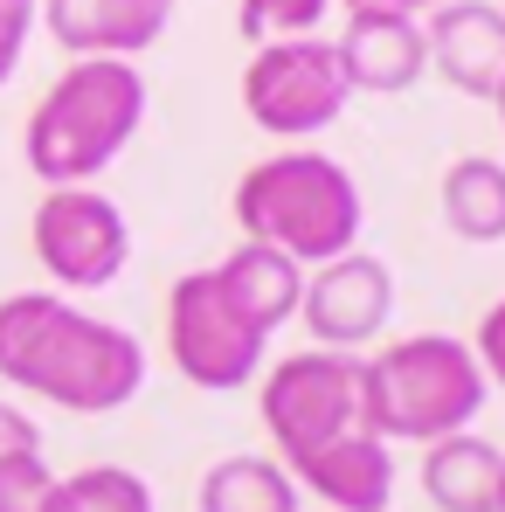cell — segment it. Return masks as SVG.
Masks as SVG:
<instances>
[{
	"mask_svg": "<svg viewBox=\"0 0 505 512\" xmlns=\"http://www.w3.org/2000/svg\"><path fill=\"white\" fill-rule=\"evenodd\" d=\"M0 381L70 416H111L146 388V346L63 291H14L0 298Z\"/></svg>",
	"mask_w": 505,
	"mask_h": 512,
	"instance_id": "6da1fadb",
	"label": "cell"
},
{
	"mask_svg": "<svg viewBox=\"0 0 505 512\" xmlns=\"http://www.w3.org/2000/svg\"><path fill=\"white\" fill-rule=\"evenodd\" d=\"M146 125V77L118 56H70V70L28 111L21 160L42 187H90Z\"/></svg>",
	"mask_w": 505,
	"mask_h": 512,
	"instance_id": "7a4b0ae2",
	"label": "cell"
},
{
	"mask_svg": "<svg viewBox=\"0 0 505 512\" xmlns=\"http://www.w3.org/2000/svg\"><path fill=\"white\" fill-rule=\"evenodd\" d=\"M236 222L250 243H270L291 263H326V256L360 250V229H367V201L353 187V173L339 167L333 153H312V146H291V153H270L236 180Z\"/></svg>",
	"mask_w": 505,
	"mask_h": 512,
	"instance_id": "3957f363",
	"label": "cell"
},
{
	"mask_svg": "<svg viewBox=\"0 0 505 512\" xmlns=\"http://www.w3.org/2000/svg\"><path fill=\"white\" fill-rule=\"evenodd\" d=\"M360 381H367V423L388 443L457 436L485 416V395H492L471 340H450V333L388 340L374 360H360Z\"/></svg>",
	"mask_w": 505,
	"mask_h": 512,
	"instance_id": "277c9868",
	"label": "cell"
},
{
	"mask_svg": "<svg viewBox=\"0 0 505 512\" xmlns=\"http://www.w3.org/2000/svg\"><path fill=\"white\" fill-rule=\"evenodd\" d=\"M256 409H263V429H270L284 471H298L305 457H319L326 443L353 436V429H374L360 353H333V346H305L291 360H270Z\"/></svg>",
	"mask_w": 505,
	"mask_h": 512,
	"instance_id": "5b68a950",
	"label": "cell"
},
{
	"mask_svg": "<svg viewBox=\"0 0 505 512\" xmlns=\"http://www.w3.org/2000/svg\"><path fill=\"white\" fill-rule=\"evenodd\" d=\"M167 360L180 367L187 388L229 395V388H250L263 374L270 333L222 291L215 270H187L167 291Z\"/></svg>",
	"mask_w": 505,
	"mask_h": 512,
	"instance_id": "8992f818",
	"label": "cell"
},
{
	"mask_svg": "<svg viewBox=\"0 0 505 512\" xmlns=\"http://www.w3.org/2000/svg\"><path fill=\"white\" fill-rule=\"evenodd\" d=\"M28 250L63 291H104L132 263V222L97 187H49L28 215Z\"/></svg>",
	"mask_w": 505,
	"mask_h": 512,
	"instance_id": "52a82bcc",
	"label": "cell"
},
{
	"mask_svg": "<svg viewBox=\"0 0 505 512\" xmlns=\"http://www.w3.org/2000/svg\"><path fill=\"white\" fill-rule=\"evenodd\" d=\"M346 70H339L333 42L319 35H284V42H256L250 70H243V111L270 139H312L346 111Z\"/></svg>",
	"mask_w": 505,
	"mask_h": 512,
	"instance_id": "ba28073f",
	"label": "cell"
},
{
	"mask_svg": "<svg viewBox=\"0 0 505 512\" xmlns=\"http://www.w3.org/2000/svg\"><path fill=\"white\" fill-rule=\"evenodd\" d=\"M298 319L312 326V346H333V353L374 346L388 333V319H395V270L367 250L312 263L305 298H298Z\"/></svg>",
	"mask_w": 505,
	"mask_h": 512,
	"instance_id": "9c48e42d",
	"label": "cell"
},
{
	"mask_svg": "<svg viewBox=\"0 0 505 512\" xmlns=\"http://www.w3.org/2000/svg\"><path fill=\"white\" fill-rule=\"evenodd\" d=\"M333 56H339V70H346V90L395 97V90L422 84V70H429L422 14H395V7H346V28L333 35Z\"/></svg>",
	"mask_w": 505,
	"mask_h": 512,
	"instance_id": "30bf717a",
	"label": "cell"
},
{
	"mask_svg": "<svg viewBox=\"0 0 505 512\" xmlns=\"http://www.w3.org/2000/svg\"><path fill=\"white\" fill-rule=\"evenodd\" d=\"M429 70L464 97H492L505 77V7L499 0H443L422 14Z\"/></svg>",
	"mask_w": 505,
	"mask_h": 512,
	"instance_id": "8fae6325",
	"label": "cell"
},
{
	"mask_svg": "<svg viewBox=\"0 0 505 512\" xmlns=\"http://www.w3.org/2000/svg\"><path fill=\"white\" fill-rule=\"evenodd\" d=\"M49 35L70 56H118L139 63L173 21V0H42Z\"/></svg>",
	"mask_w": 505,
	"mask_h": 512,
	"instance_id": "7c38bea8",
	"label": "cell"
},
{
	"mask_svg": "<svg viewBox=\"0 0 505 512\" xmlns=\"http://www.w3.org/2000/svg\"><path fill=\"white\" fill-rule=\"evenodd\" d=\"M291 478L326 512H388L395 506V443L374 429H353V436L326 443L319 457H305Z\"/></svg>",
	"mask_w": 505,
	"mask_h": 512,
	"instance_id": "4fadbf2b",
	"label": "cell"
},
{
	"mask_svg": "<svg viewBox=\"0 0 505 512\" xmlns=\"http://www.w3.org/2000/svg\"><path fill=\"white\" fill-rule=\"evenodd\" d=\"M499 485H505V450L457 429L422 443V492L436 512H499Z\"/></svg>",
	"mask_w": 505,
	"mask_h": 512,
	"instance_id": "5bb4252c",
	"label": "cell"
},
{
	"mask_svg": "<svg viewBox=\"0 0 505 512\" xmlns=\"http://www.w3.org/2000/svg\"><path fill=\"white\" fill-rule=\"evenodd\" d=\"M215 277H222V291L250 312L263 333H277L284 319H298L305 263H291L284 250H270V243H250V236H243V250L222 256V263H215Z\"/></svg>",
	"mask_w": 505,
	"mask_h": 512,
	"instance_id": "9a60e30c",
	"label": "cell"
},
{
	"mask_svg": "<svg viewBox=\"0 0 505 512\" xmlns=\"http://www.w3.org/2000/svg\"><path fill=\"white\" fill-rule=\"evenodd\" d=\"M443 229L457 243H505V167L471 153V160H450L443 167Z\"/></svg>",
	"mask_w": 505,
	"mask_h": 512,
	"instance_id": "2e32d148",
	"label": "cell"
},
{
	"mask_svg": "<svg viewBox=\"0 0 505 512\" xmlns=\"http://www.w3.org/2000/svg\"><path fill=\"white\" fill-rule=\"evenodd\" d=\"M201 512H298V478L256 450L215 457L201 471Z\"/></svg>",
	"mask_w": 505,
	"mask_h": 512,
	"instance_id": "e0dca14e",
	"label": "cell"
},
{
	"mask_svg": "<svg viewBox=\"0 0 505 512\" xmlns=\"http://www.w3.org/2000/svg\"><path fill=\"white\" fill-rule=\"evenodd\" d=\"M42 512H153V485L125 464H84L49 485Z\"/></svg>",
	"mask_w": 505,
	"mask_h": 512,
	"instance_id": "ac0fdd59",
	"label": "cell"
},
{
	"mask_svg": "<svg viewBox=\"0 0 505 512\" xmlns=\"http://www.w3.org/2000/svg\"><path fill=\"white\" fill-rule=\"evenodd\" d=\"M326 7L333 0H243L236 21H243L250 42H284V35H312L326 21Z\"/></svg>",
	"mask_w": 505,
	"mask_h": 512,
	"instance_id": "d6986e66",
	"label": "cell"
},
{
	"mask_svg": "<svg viewBox=\"0 0 505 512\" xmlns=\"http://www.w3.org/2000/svg\"><path fill=\"white\" fill-rule=\"evenodd\" d=\"M49 485H56V471H49L42 450L7 457V464H0V512H42L49 506Z\"/></svg>",
	"mask_w": 505,
	"mask_h": 512,
	"instance_id": "ffe728a7",
	"label": "cell"
},
{
	"mask_svg": "<svg viewBox=\"0 0 505 512\" xmlns=\"http://www.w3.org/2000/svg\"><path fill=\"white\" fill-rule=\"evenodd\" d=\"M28 28H35V0H0V84H7V77L21 70Z\"/></svg>",
	"mask_w": 505,
	"mask_h": 512,
	"instance_id": "44dd1931",
	"label": "cell"
},
{
	"mask_svg": "<svg viewBox=\"0 0 505 512\" xmlns=\"http://www.w3.org/2000/svg\"><path fill=\"white\" fill-rule=\"evenodd\" d=\"M471 353H478V367H485V381L492 388H505V298L478 319V340H471Z\"/></svg>",
	"mask_w": 505,
	"mask_h": 512,
	"instance_id": "7402d4cb",
	"label": "cell"
},
{
	"mask_svg": "<svg viewBox=\"0 0 505 512\" xmlns=\"http://www.w3.org/2000/svg\"><path fill=\"white\" fill-rule=\"evenodd\" d=\"M21 450H42V429H35V416H21L14 402H0V464L21 457Z\"/></svg>",
	"mask_w": 505,
	"mask_h": 512,
	"instance_id": "603a6c76",
	"label": "cell"
},
{
	"mask_svg": "<svg viewBox=\"0 0 505 512\" xmlns=\"http://www.w3.org/2000/svg\"><path fill=\"white\" fill-rule=\"evenodd\" d=\"M339 7H395V14H429L443 0H339Z\"/></svg>",
	"mask_w": 505,
	"mask_h": 512,
	"instance_id": "cb8c5ba5",
	"label": "cell"
},
{
	"mask_svg": "<svg viewBox=\"0 0 505 512\" xmlns=\"http://www.w3.org/2000/svg\"><path fill=\"white\" fill-rule=\"evenodd\" d=\"M492 104H499V125H505V77H499V90H492Z\"/></svg>",
	"mask_w": 505,
	"mask_h": 512,
	"instance_id": "d4e9b609",
	"label": "cell"
},
{
	"mask_svg": "<svg viewBox=\"0 0 505 512\" xmlns=\"http://www.w3.org/2000/svg\"><path fill=\"white\" fill-rule=\"evenodd\" d=\"M499 512H505V485H499Z\"/></svg>",
	"mask_w": 505,
	"mask_h": 512,
	"instance_id": "484cf974",
	"label": "cell"
},
{
	"mask_svg": "<svg viewBox=\"0 0 505 512\" xmlns=\"http://www.w3.org/2000/svg\"><path fill=\"white\" fill-rule=\"evenodd\" d=\"M499 7H505V0H499Z\"/></svg>",
	"mask_w": 505,
	"mask_h": 512,
	"instance_id": "4316f807",
	"label": "cell"
}]
</instances>
